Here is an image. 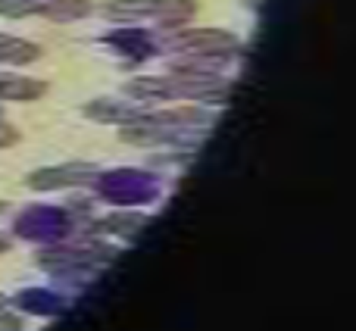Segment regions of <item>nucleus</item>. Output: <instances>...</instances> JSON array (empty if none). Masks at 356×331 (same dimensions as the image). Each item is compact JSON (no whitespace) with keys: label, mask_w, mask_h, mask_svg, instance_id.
Instances as JSON below:
<instances>
[{"label":"nucleus","mask_w":356,"mask_h":331,"mask_svg":"<svg viewBox=\"0 0 356 331\" xmlns=\"http://www.w3.org/2000/svg\"><path fill=\"white\" fill-rule=\"evenodd\" d=\"M175 47L197 56H232L241 50V41L225 29H191L175 38Z\"/></svg>","instance_id":"1"},{"label":"nucleus","mask_w":356,"mask_h":331,"mask_svg":"<svg viewBox=\"0 0 356 331\" xmlns=\"http://www.w3.org/2000/svg\"><path fill=\"white\" fill-rule=\"evenodd\" d=\"M94 175V166H85V163H69V166H60V169H41L29 178L31 188H63V184H79V181H88Z\"/></svg>","instance_id":"2"},{"label":"nucleus","mask_w":356,"mask_h":331,"mask_svg":"<svg viewBox=\"0 0 356 331\" xmlns=\"http://www.w3.org/2000/svg\"><path fill=\"white\" fill-rule=\"evenodd\" d=\"M85 116L97 119V122H116V125H131L144 116L135 104H119V100H94L85 106Z\"/></svg>","instance_id":"3"},{"label":"nucleus","mask_w":356,"mask_h":331,"mask_svg":"<svg viewBox=\"0 0 356 331\" xmlns=\"http://www.w3.org/2000/svg\"><path fill=\"white\" fill-rule=\"evenodd\" d=\"M47 91V85L25 75H0V100H35Z\"/></svg>","instance_id":"4"},{"label":"nucleus","mask_w":356,"mask_h":331,"mask_svg":"<svg viewBox=\"0 0 356 331\" xmlns=\"http://www.w3.org/2000/svg\"><path fill=\"white\" fill-rule=\"evenodd\" d=\"M41 56V47L22 38H6L0 35V63H31Z\"/></svg>","instance_id":"5"},{"label":"nucleus","mask_w":356,"mask_h":331,"mask_svg":"<svg viewBox=\"0 0 356 331\" xmlns=\"http://www.w3.org/2000/svg\"><path fill=\"white\" fill-rule=\"evenodd\" d=\"M41 13L56 22H72V19L91 13V0H47V3H41Z\"/></svg>","instance_id":"6"},{"label":"nucleus","mask_w":356,"mask_h":331,"mask_svg":"<svg viewBox=\"0 0 356 331\" xmlns=\"http://www.w3.org/2000/svg\"><path fill=\"white\" fill-rule=\"evenodd\" d=\"M150 3H154L150 16H160L163 25H181L194 13V0H150Z\"/></svg>","instance_id":"7"},{"label":"nucleus","mask_w":356,"mask_h":331,"mask_svg":"<svg viewBox=\"0 0 356 331\" xmlns=\"http://www.w3.org/2000/svg\"><path fill=\"white\" fill-rule=\"evenodd\" d=\"M106 13H110L113 19H141V16L154 13V3H150V0H110Z\"/></svg>","instance_id":"8"},{"label":"nucleus","mask_w":356,"mask_h":331,"mask_svg":"<svg viewBox=\"0 0 356 331\" xmlns=\"http://www.w3.org/2000/svg\"><path fill=\"white\" fill-rule=\"evenodd\" d=\"M31 13H41L38 0H0V16L22 19V16H31Z\"/></svg>","instance_id":"9"},{"label":"nucleus","mask_w":356,"mask_h":331,"mask_svg":"<svg viewBox=\"0 0 356 331\" xmlns=\"http://www.w3.org/2000/svg\"><path fill=\"white\" fill-rule=\"evenodd\" d=\"M16 131H13L10 129V125H0V147H6V144H13V141H16Z\"/></svg>","instance_id":"10"}]
</instances>
